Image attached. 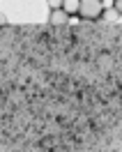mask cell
Returning <instances> with one entry per match:
<instances>
[{"label":"cell","instance_id":"cell-1","mask_svg":"<svg viewBox=\"0 0 122 152\" xmlns=\"http://www.w3.org/2000/svg\"><path fill=\"white\" fill-rule=\"evenodd\" d=\"M104 12V0H81V10L78 14L83 16V19L92 21V19H99Z\"/></svg>","mask_w":122,"mask_h":152},{"label":"cell","instance_id":"cell-6","mask_svg":"<svg viewBox=\"0 0 122 152\" xmlns=\"http://www.w3.org/2000/svg\"><path fill=\"white\" fill-rule=\"evenodd\" d=\"M113 7L118 10V14H122V0H113Z\"/></svg>","mask_w":122,"mask_h":152},{"label":"cell","instance_id":"cell-5","mask_svg":"<svg viewBox=\"0 0 122 152\" xmlns=\"http://www.w3.org/2000/svg\"><path fill=\"white\" fill-rule=\"evenodd\" d=\"M46 2H48L51 10H60V7H62V0H46Z\"/></svg>","mask_w":122,"mask_h":152},{"label":"cell","instance_id":"cell-3","mask_svg":"<svg viewBox=\"0 0 122 152\" xmlns=\"http://www.w3.org/2000/svg\"><path fill=\"white\" fill-rule=\"evenodd\" d=\"M62 10L72 16V14H78L81 10V0H62Z\"/></svg>","mask_w":122,"mask_h":152},{"label":"cell","instance_id":"cell-2","mask_svg":"<svg viewBox=\"0 0 122 152\" xmlns=\"http://www.w3.org/2000/svg\"><path fill=\"white\" fill-rule=\"evenodd\" d=\"M67 21H69V14H67L62 7H60V10H53V12H51V16H48V23H51L53 28H60V26H65Z\"/></svg>","mask_w":122,"mask_h":152},{"label":"cell","instance_id":"cell-4","mask_svg":"<svg viewBox=\"0 0 122 152\" xmlns=\"http://www.w3.org/2000/svg\"><path fill=\"white\" fill-rule=\"evenodd\" d=\"M102 16H104V19H108V21H115L120 14H118V10H115V7H111V10H104Z\"/></svg>","mask_w":122,"mask_h":152},{"label":"cell","instance_id":"cell-7","mask_svg":"<svg viewBox=\"0 0 122 152\" xmlns=\"http://www.w3.org/2000/svg\"><path fill=\"white\" fill-rule=\"evenodd\" d=\"M2 26H7V16H5L2 12H0V28H2Z\"/></svg>","mask_w":122,"mask_h":152}]
</instances>
